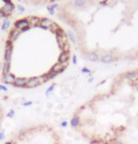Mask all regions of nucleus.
Listing matches in <instances>:
<instances>
[{"instance_id":"nucleus-1","label":"nucleus","mask_w":138,"mask_h":144,"mask_svg":"<svg viewBox=\"0 0 138 144\" xmlns=\"http://www.w3.org/2000/svg\"><path fill=\"white\" fill-rule=\"evenodd\" d=\"M44 81H46L45 78H33V79H29L26 82V85L28 87H36L39 84L43 83Z\"/></svg>"},{"instance_id":"nucleus-2","label":"nucleus","mask_w":138,"mask_h":144,"mask_svg":"<svg viewBox=\"0 0 138 144\" xmlns=\"http://www.w3.org/2000/svg\"><path fill=\"white\" fill-rule=\"evenodd\" d=\"M29 25V21H28V18H26V19H22V20H19V21H16L14 23V27L19 29V30H22L23 28H25L26 26H28Z\"/></svg>"},{"instance_id":"nucleus-3","label":"nucleus","mask_w":138,"mask_h":144,"mask_svg":"<svg viewBox=\"0 0 138 144\" xmlns=\"http://www.w3.org/2000/svg\"><path fill=\"white\" fill-rule=\"evenodd\" d=\"M54 24H55V23H54L53 21H51L50 19H47V18H42V19H41L40 23H39V25H40L41 28H44V29L51 28Z\"/></svg>"},{"instance_id":"nucleus-4","label":"nucleus","mask_w":138,"mask_h":144,"mask_svg":"<svg viewBox=\"0 0 138 144\" xmlns=\"http://www.w3.org/2000/svg\"><path fill=\"white\" fill-rule=\"evenodd\" d=\"M69 59H70V51H63L59 56V63L66 65Z\"/></svg>"},{"instance_id":"nucleus-5","label":"nucleus","mask_w":138,"mask_h":144,"mask_svg":"<svg viewBox=\"0 0 138 144\" xmlns=\"http://www.w3.org/2000/svg\"><path fill=\"white\" fill-rule=\"evenodd\" d=\"M20 33H21V30H19V29H17V28L14 27V28L10 32V34H9V40H10L11 42L14 41L16 38L19 37Z\"/></svg>"},{"instance_id":"nucleus-6","label":"nucleus","mask_w":138,"mask_h":144,"mask_svg":"<svg viewBox=\"0 0 138 144\" xmlns=\"http://www.w3.org/2000/svg\"><path fill=\"white\" fill-rule=\"evenodd\" d=\"M65 67H66V65L61 64V63L58 62L57 64H56L54 65L53 71H55V72H56V73H59V72H61V71H63V70L65 69Z\"/></svg>"},{"instance_id":"nucleus-7","label":"nucleus","mask_w":138,"mask_h":144,"mask_svg":"<svg viewBox=\"0 0 138 144\" xmlns=\"http://www.w3.org/2000/svg\"><path fill=\"white\" fill-rule=\"evenodd\" d=\"M15 77L12 75V74H9V75H7V76H3V80L5 81V82H7V83H14V81H15Z\"/></svg>"},{"instance_id":"nucleus-8","label":"nucleus","mask_w":138,"mask_h":144,"mask_svg":"<svg viewBox=\"0 0 138 144\" xmlns=\"http://www.w3.org/2000/svg\"><path fill=\"white\" fill-rule=\"evenodd\" d=\"M10 61H5L3 65V76H7L10 74Z\"/></svg>"},{"instance_id":"nucleus-9","label":"nucleus","mask_w":138,"mask_h":144,"mask_svg":"<svg viewBox=\"0 0 138 144\" xmlns=\"http://www.w3.org/2000/svg\"><path fill=\"white\" fill-rule=\"evenodd\" d=\"M26 82H27V80H26V79H16L13 84H14L15 86L22 87V86L26 85Z\"/></svg>"},{"instance_id":"nucleus-10","label":"nucleus","mask_w":138,"mask_h":144,"mask_svg":"<svg viewBox=\"0 0 138 144\" xmlns=\"http://www.w3.org/2000/svg\"><path fill=\"white\" fill-rule=\"evenodd\" d=\"M13 9H14V6H13L12 3H11V4H6V6L2 9V10H3L4 12L6 11V13H10Z\"/></svg>"},{"instance_id":"nucleus-11","label":"nucleus","mask_w":138,"mask_h":144,"mask_svg":"<svg viewBox=\"0 0 138 144\" xmlns=\"http://www.w3.org/2000/svg\"><path fill=\"white\" fill-rule=\"evenodd\" d=\"M101 61L103 62V63H110L113 61V57L110 56V55H104L101 58Z\"/></svg>"},{"instance_id":"nucleus-12","label":"nucleus","mask_w":138,"mask_h":144,"mask_svg":"<svg viewBox=\"0 0 138 144\" xmlns=\"http://www.w3.org/2000/svg\"><path fill=\"white\" fill-rule=\"evenodd\" d=\"M27 18H28V21L31 22V23H40L41 19H40L39 17L32 16V17H27Z\"/></svg>"},{"instance_id":"nucleus-13","label":"nucleus","mask_w":138,"mask_h":144,"mask_svg":"<svg viewBox=\"0 0 138 144\" xmlns=\"http://www.w3.org/2000/svg\"><path fill=\"white\" fill-rule=\"evenodd\" d=\"M10 21H9V20H5V21L3 22V24H2V29H3V30H7V29L10 27Z\"/></svg>"},{"instance_id":"nucleus-14","label":"nucleus","mask_w":138,"mask_h":144,"mask_svg":"<svg viewBox=\"0 0 138 144\" xmlns=\"http://www.w3.org/2000/svg\"><path fill=\"white\" fill-rule=\"evenodd\" d=\"M87 58H88L90 61H97V60H98V56H97V54H95L94 52L89 53V54L87 55Z\"/></svg>"},{"instance_id":"nucleus-15","label":"nucleus","mask_w":138,"mask_h":144,"mask_svg":"<svg viewBox=\"0 0 138 144\" xmlns=\"http://www.w3.org/2000/svg\"><path fill=\"white\" fill-rule=\"evenodd\" d=\"M136 76H137V73H136V72H130V73H127V78H128V79L133 80V79L136 78Z\"/></svg>"},{"instance_id":"nucleus-16","label":"nucleus","mask_w":138,"mask_h":144,"mask_svg":"<svg viewBox=\"0 0 138 144\" xmlns=\"http://www.w3.org/2000/svg\"><path fill=\"white\" fill-rule=\"evenodd\" d=\"M57 7V4H55V5H52V6H50V7H47V9L50 11V13L51 14H53L54 12H55V9Z\"/></svg>"},{"instance_id":"nucleus-17","label":"nucleus","mask_w":138,"mask_h":144,"mask_svg":"<svg viewBox=\"0 0 138 144\" xmlns=\"http://www.w3.org/2000/svg\"><path fill=\"white\" fill-rule=\"evenodd\" d=\"M85 3H86V0H75V1H74V4L76 5L77 7H81V6H83Z\"/></svg>"},{"instance_id":"nucleus-18","label":"nucleus","mask_w":138,"mask_h":144,"mask_svg":"<svg viewBox=\"0 0 138 144\" xmlns=\"http://www.w3.org/2000/svg\"><path fill=\"white\" fill-rule=\"evenodd\" d=\"M69 36H70V38H71V40L74 42V41H75V40H74V36H73V34L71 32V31H69Z\"/></svg>"},{"instance_id":"nucleus-19","label":"nucleus","mask_w":138,"mask_h":144,"mask_svg":"<svg viewBox=\"0 0 138 144\" xmlns=\"http://www.w3.org/2000/svg\"><path fill=\"white\" fill-rule=\"evenodd\" d=\"M30 29V26L28 25V26H26L25 28H23L22 30H21V32H25V31H27V30H29Z\"/></svg>"},{"instance_id":"nucleus-20","label":"nucleus","mask_w":138,"mask_h":144,"mask_svg":"<svg viewBox=\"0 0 138 144\" xmlns=\"http://www.w3.org/2000/svg\"><path fill=\"white\" fill-rule=\"evenodd\" d=\"M17 8H18V9H19L20 11H22V12H23V11H25V9H24L22 6H20V5H19V6H17Z\"/></svg>"},{"instance_id":"nucleus-21","label":"nucleus","mask_w":138,"mask_h":144,"mask_svg":"<svg viewBox=\"0 0 138 144\" xmlns=\"http://www.w3.org/2000/svg\"><path fill=\"white\" fill-rule=\"evenodd\" d=\"M6 4H11V0H3Z\"/></svg>"},{"instance_id":"nucleus-22","label":"nucleus","mask_w":138,"mask_h":144,"mask_svg":"<svg viewBox=\"0 0 138 144\" xmlns=\"http://www.w3.org/2000/svg\"><path fill=\"white\" fill-rule=\"evenodd\" d=\"M107 2V0H104V1H102V2H100V4H105Z\"/></svg>"},{"instance_id":"nucleus-23","label":"nucleus","mask_w":138,"mask_h":144,"mask_svg":"<svg viewBox=\"0 0 138 144\" xmlns=\"http://www.w3.org/2000/svg\"><path fill=\"white\" fill-rule=\"evenodd\" d=\"M118 144H120V143H118Z\"/></svg>"}]
</instances>
